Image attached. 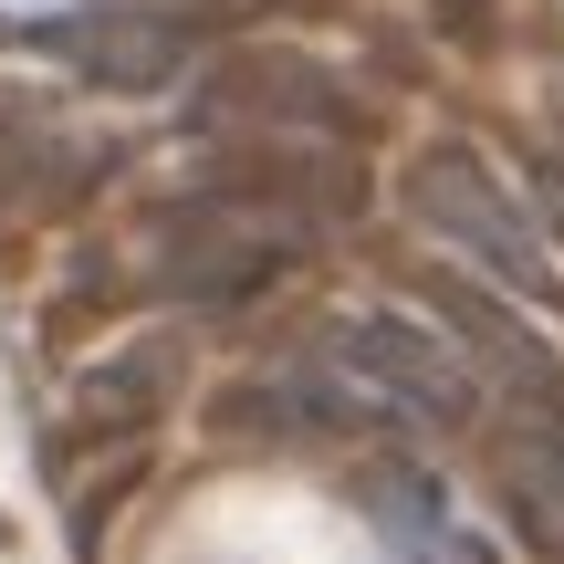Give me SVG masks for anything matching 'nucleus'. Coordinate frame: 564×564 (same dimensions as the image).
Masks as SVG:
<instances>
[{"instance_id":"nucleus-4","label":"nucleus","mask_w":564,"mask_h":564,"mask_svg":"<svg viewBox=\"0 0 564 564\" xmlns=\"http://www.w3.org/2000/svg\"><path fill=\"white\" fill-rule=\"evenodd\" d=\"M533 209H544V230L564 241V158H544V167H533Z\"/></svg>"},{"instance_id":"nucleus-3","label":"nucleus","mask_w":564,"mask_h":564,"mask_svg":"<svg viewBox=\"0 0 564 564\" xmlns=\"http://www.w3.org/2000/svg\"><path fill=\"white\" fill-rule=\"evenodd\" d=\"M502 502H512V523L533 533V554L564 564V419L502 440Z\"/></svg>"},{"instance_id":"nucleus-1","label":"nucleus","mask_w":564,"mask_h":564,"mask_svg":"<svg viewBox=\"0 0 564 564\" xmlns=\"http://www.w3.org/2000/svg\"><path fill=\"white\" fill-rule=\"evenodd\" d=\"M408 209H419L449 251H470L481 272H502L512 293H554V262H544V241H533L523 199H512L470 147H429V158L408 167Z\"/></svg>"},{"instance_id":"nucleus-5","label":"nucleus","mask_w":564,"mask_h":564,"mask_svg":"<svg viewBox=\"0 0 564 564\" xmlns=\"http://www.w3.org/2000/svg\"><path fill=\"white\" fill-rule=\"evenodd\" d=\"M554 105H564V84H554Z\"/></svg>"},{"instance_id":"nucleus-2","label":"nucleus","mask_w":564,"mask_h":564,"mask_svg":"<svg viewBox=\"0 0 564 564\" xmlns=\"http://www.w3.org/2000/svg\"><path fill=\"white\" fill-rule=\"evenodd\" d=\"M84 167H95V147L74 137V116H63L53 95L0 84V230L32 220V209H53V199H74Z\"/></svg>"}]
</instances>
